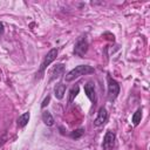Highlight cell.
I'll list each match as a JSON object with an SVG mask.
<instances>
[{"label": "cell", "instance_id": "11", "mask_svg": "<svg viewBox=\"0 0 150 150\" xmlns=\"http://www.w3.org/2000/svg\"><path fill=\"white\" fill-rule=\"evenodd\" d=\"M29 117H30L29 111H26V112H23L22 115H20V116H19V118H18V125H19L20 128H23V127L28 123Z\"/></svg>", "mask_w": 150, "mask_h": 150}, {"label": "cell", "instance_id": "3", "mask_svg": "<svg viewBox=\"0 0 150 150\" xmlns=\"http://www.w3.org/2000/svg\"><path fill=\"white\" fill-rule=\"evenodd\" d=\"M57 53H59L57 48H53V49H50V50L46 54V56L43 57V60H42V62H41V66H40V74H42V73L46 70V68L56 59Z\"/></svg>", "mask_w": 150, "mask_h": 150}, {"label": "cell", "instance_id": "4", "mask_svg": "<svg viewBox=\"0 0 150 150\" xmlns=\"http://www.w3.org/2000/svg\"><path fill=\"white\" fill-rule=\"evenodd\" d=\"M88 40L86 36H82L77 40V42L75 43V47H74V54L79 55L80 57H83V55L87 53L88 50Z\"/></svg>", "mask_w": 150, "mask_h": 150}, {"label": "cell", "instance_id": "5", "mask_svg": "<svg viewBox=\"0 0 150 150\" xmlns=\"http://www.w3.org/2000/svg\"><path fill=\"white\" fill-rule=\"evenodd\" d=\"M108 117H109V114H108L107 109H105L104 107L100 108V109H98V112H97V116H96V118L94 120V125H96V127L103 125V124L108 121Z\"/></svg>", "mask_w": 150, "mask_h": 150}, {"label": "cell", "instance_id": "8", "mask_svg": "<svg viewBox=\"0 0 150 150\" xmlns=\"http://www.w3.org/2000/svg\"><path fill=\"white\" fill-rule=\"evenodd\" d=\"M64 74V66L62 64V63H57V64H55L52 69H50V73H49V75H50V77H49V81H53V80H55V79H59L61 75H63Z\"/></svg>", "mask_w": 150, "mask_h": 150}, {"label": "cell", "instance_id": "13", "mask_svg": "<svg viewBox=\"0 0 150 150\" xmlns=\"http://www.w3.org/2000/svg\"><path fill=\"white\" fill-rule=\"evenodd\" d=\"M79 91H80V87H79V86H74V87L70 89V91H69V97H68V102H69V103H71V102L75 100V97L77 96Z\"/></svg>", "mask_w": 150, "mask_h": 150}, {"label": "cell", "instance_id": "1", "mask_svg": "<svg viewBox=\"0 0 150 150\" xmlns=\"http://www.w3.org/2000/svg\"><path fill=\"white\" fill-rule=\"evenodd\" d=\"M94 73V68L88 66V64H80L77 67H75L74 69H71L70 71H68L64 75V80L66 82H70L74 81L75 79H79L82 75H87V74H91Z\"/></svg>", "mask_w": 150, "mask_h": 150}, {"label": "cell", "instance_id": "7", "mask_svg": "<svg viewBox=\"0 0 150 150\" xmlns=\"http://www.w3.org/2000/svg\"><path fill=\"white\" fill-rule=\"evenodd\" d=\"M84 93H86L87 97L95 104L97 98H96V93H95V84H94V82L89 81V82H87V83L84 84Z\"/></svg>", "mask_w": 150, "mask_h": 150}, {"label": "cell", "instance_id": "9", "mask_svg": "<svg viewBox=\"0 0 150 150\" xmlns=\"http://www.w3.org/2000/svg\"><path fill=\"white\" fill-rule=\"evenodd\" d=\"M66 88L67 86L64 83H57L55 87H54V95L57 100H61L63 98L64 96V93H66Z\"/></svg>", "mask_w": 150, "mask_h": 150}, {"label": "cell", "instance_id": "12", "mask_svg": "<svg viewBox=\"0 0 150 150\" xmlns=\"http://www.w3.org/2000/svg\"><path fill=\"white\" fill-rule=\"evenodd\" d=\"M141 120H142V109H137L134 112L132 117H131V122L134 123V125H138L139 122H141Z\"/></svg>", "mask_w": 150, "mask_h": 150}, {"label": "cell", "instance_id": "2", "mask_svg": "<svg viewBox=\"0 0 150 150\" xmlns=\"http://www.w3.org/2000/svg\"><path fill=\"white\" fill-rule=\"evenodd\" d=\"M107 81H108V98L110 101H114L120 94V84L117 83L116 80H114L110 76H107Z\"/></svg>", "mask_w": 150, "mask_h": 150}, {"label": "cell", "instance_id": "6", "mask_svg": "<svg viewBox=\"0 0 150 150\" xmlns=\"http://www.w3.org/2000/svg\"><path fill=\"white\" fill-rule=\"evenodd\" d=\"M115 139H116V136L112 131H107L104 138H103V143H102V148L104 150H109L111 149L114 145H115Z\"/></svg>", "mask_w": 150, "mask_h": 150}, {"label": "cell", "instance_id": "16", "mask_svg": "<svg viewBox=\"0 0 150 150\" xmlns=\"http://www.w3.org/2000/svg\"><path fill=\"white\" fill-rule=\"evenodd\" d=\"M4 33H5V26L2 22H0V38L4 35Z\"/></svg>", "mask_w": 150, "mask_h": 150}, {"label": "cell", "instance_id": "10", "mask_svg": "<svg viewBox=\"0 0 150 150\" xmlns=\"http://www.w3.org/2000/svg\"><path fill=\"white\" fill-rule=\"evenodd\" d=\"M42 121L47 127H52L54 125V117L52 116V114L48 110L42 111Z\"/></svg>", "mask_w": 150, "mask_h": 150}, {"label": "cell", "instance_id": "14", "mask_svg": "<svg viewBox=\"0 0 150 150\" xmlns=\"http://www.w3.org/2000/svg\"><path fill=\"white\" fill-rule=\"evenodd\" d=\"M83 134H84V129L80 128V129H76V130L71 131V132H70V137H71L73 139H77V138H80Z\"/></svg>", "mask_w": 150, "mask_h": 150}, {"label": "cell", "instance_id": "15", "mask_svg": "<svg viewBox=\"0 0 150 150\" xmlns=\"http://www.w3.org/2000/svg\"><path fill=\"white\" fill-rule=\"evenodd\" d=\"M49 101H50V96H47V97H46V98L43 100V102H42L41 107H42V108H45V107H46V105H47V104L49 103Z\"/></svg>", "mask_w": 150, "mask_h": 150}]
</instances>
